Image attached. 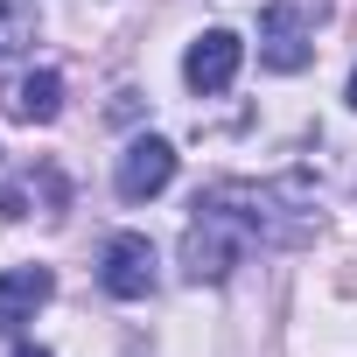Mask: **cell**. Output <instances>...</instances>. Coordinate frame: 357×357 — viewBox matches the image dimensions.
I'll list each match as a JSON object with an SVG mask.
<instances>
[{
  "mask_svg": "<svg viewBox=\"0 0 357 357\" xmlns=\"http://www.w3.org/2000/svg\"><path fill=\"white\" fill-rule=\"evenodd\" d=\"M315 56V22L294 8V0H273L259 15V63L266 70H301Z\"/></svg>",
  "mask_w": 357,
  "mask_h": 357,
  "instance_id": "1",
  "label": "cell"
},
{
  "mask_svg": "<svg viewBox=\"0 0 357 357\" xmlns=\"http://www.w3.org/2000/svg\"><path fill=\"white\" fill-rule=\"evenodd\" d=\"M343 98H350V105H357V70H350V91H343Z\"/></svg>",
  "mask_w": 357,
  "mask_h": 357,
  "instance_id": "9",
  "label": "cell"
},
{
  "mask_svg": "<svg viewBox=\"0 0 357 357\" xmlns=\"http://www.w3.org/2000/svg\"><path fill=\"white\" fill-rule=\"evenodd\" d=\"M98 280H105L112 301H147L154 294V245L140 231H112L105 259H98Z\"/></svg>",
  "mask_w": 357,
  "mask_h": 357,
  "instance_id": "2",
  "label": "cell"
},
{
  "mask_svg": "<svg viewBox=\"0 0 357 357\" xmlns=\"http://www.w3.org/2000/svg\"><path fill=\"white\" fill-rule=\"evenodd\" d=\"M119 197L126 204H147V197H161L168 183H175V147L161 140V133H140V140H126V154H119Z\"/></svg>",
  "mask_w": 357,
  "mask_h": 357,
  "instance_id": "3",
  "label": "cell"
},
{
  "mask_svg": "<svg viewBox=\"0 0 357 357\" xmlns=\"http://www.w3.org/2000/svg\"><path fill=\"white\" fill-rule=\"evenodd\" d=\"M50 294H56L50 266H8V273H0V336H22Z\"/></svg>",
  "mask_w": 357,
  "mask_h": 357,
  "instance_id": "5",
  "label": "cell"
},
{
  "mask_svg": "<svg viewBox=\"0 0 357 357\" xmlns=\"http://www.w3.org/2000/svg\"><path fill=\"white\" fill-rule=\"evenodd\" d=\"M29 36H36V8L29 0H0V63H8Z\"/></svg>",
  "mask_w": 357,
  "mask_h": 357,
  "instance_id": "7",
  "label": "cell"
},
{
  "mask_svg": "<svg viewBox=\"0 0 357 357\" xmlns=\"http://www.w3.org/2000/svg\"><path fill=\"white\" fill-rule=\"evenodd\" d=\"M8 112H15V119H36V126H50V119L63 112V77H56V70H29V77L15 84Z\"/></svg>",
  "mask_w": 357,
  "mask_h": 357,
  "instance_id": "6",
  "label": "cell"
},
{
  "mask_svg": "<svg viewBox=\"0 0 357 357\" xmlns=\"http://www.w3.org/2000/svg\"><path fill=\"white\" fill-rule=\"evenodd\" d=\"M238 63H245V43H238L231 29H204V36L190 43V56H183V77H190L197 98H211V91H231Z\"/></svg>",
  "mask_w": 357,
  "mask_h": 357,
  "instance_id": "4",
  "label": "cell"
},
{
  "mask_svg": "<svg viewBox=\"0 0 357 357\" xmlns=\"http://www.w3.org/2000/svg\"><path fill=\"white\" fill-rule=\"evenodd\" d=\"M15 357H50V350H43V343H22V350H15Z\"/></svg>",
  "mask_w": 357,
  "mask_h": 357,
  "instance_id": "8",
  "label": "cell"
}]
</instances>
